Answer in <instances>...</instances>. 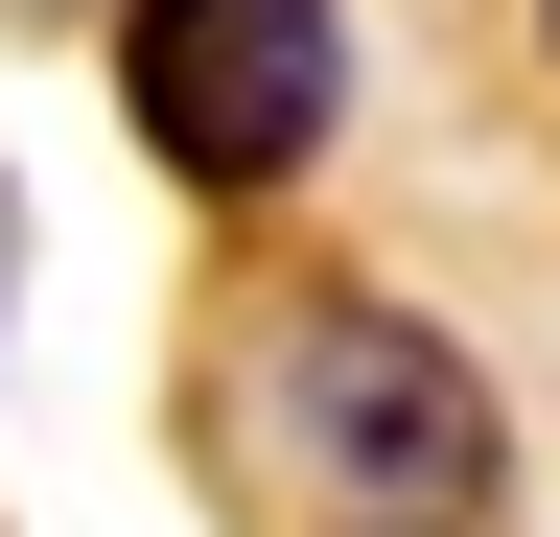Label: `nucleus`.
<instances>
[{
	"mask_svg": "<svg viewBox=\"0 0 560 537\" xmlns=\"http://www.w3.org/2000/svg\"><path fill=\"white\" fill-rule=\"evenodd\" d=\"M257 421H280V467H327V491H374V514H467L490 491V374L420 304H280Z\"/></svg>",
	"mask_w": 560,
	"mask_h": 537,
	"instance_id": "1",
	"label": "nucleus"
},
{
	"mask_svg": "<svg viewBox=\"0 0 560 537\" xmlns=\"http://www.w3.org/2000/svg\"><path fill=\"white\" fill-rule=\"evenodd\" d=\"M117 117L164 141L187 187H304L327 117H350V24L327 0H117Z\"/></svg>",
	"mask_w": 560,
	"mask_h": 537,
	"instance_id": "2",
	"label": "nucleus"
},
{
	"mask_svg": "<svg viewBox=\"0 0 560 537\" xmlns=\"http://www.w3.org/2000/svg\"><path fill=\"white\" fill-rule=\"evenodd\" d=\"M0 281H24V211H0Z\"/></svg>",
	"mask_w": 560,
	"mask_h": 537,
	"instance_id": "3",
	"label": "nucleus"
},
{
	"mask_svg": "<svg viewBox=\"0 0 560 537\" xmlns=\"http://www.w3.org/2000/svg\"><path fill=\"white\" fill-rule=\"evenodd\" d=\"M537 24H560V0H537Z\"/></svg>",
	"mask_w": 560,
	"mask_h": 537,
	"instance_id": "4",
	"label": "nucleus"
}]
</instances>
